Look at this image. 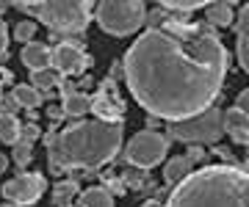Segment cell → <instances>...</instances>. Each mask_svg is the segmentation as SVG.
I'll return each instance as SVG.
<instances>
[{
    "instance_id": "cell-1",
    "label": "cell",
    "mask_w": 249,
    "mask_h": 207,
    "mask_svg": "<svg viewBox=\"0 0 249 207\" xmlns=\"http://www.w3.org/2000/svg\"><path fill=\"white\" fill-rule=\"evenodd\" d=\"M122 69L136 102L150 116L175 125L213 108L227 75V50L211 25L166 17L130 45Z\"/></svg>"
},
{
    "instance_id": "cell-2",
    "label": "cell",
    "mask_w": 249,
    "mask_h": 207,
    "mask_svg": "<svg viewBox=\"0 0 249 207\" xmlns=\"http://www.w3.org/2000/svg\"><path fill=\"white\" fill-rule=\"evenodd\" d=\"M122 122H78L61 133H47V166L53 174H67L70 169H100L114 160L122 146Z\"/></svg>"
},
{
    "instance_id": "cell-3",
    "label": "cell",
    "mask_w": 249,
    "mask_h": 207,
    "mask_svg": "<svg viewBox=\"0 0 249 207\" xmlns=\"http://www.w3.org/2000/svg\"><path fill=\"white\" fill-rule=\"evenodd\" d=\"M166 207H249V171L208 163L172 188Z\"/></svg>"
},
{
    "instance_id": "cell-4",
    "label": "cell",
    "mask_w": 249,
    "mask_h": 207,
    "mask_svg": "<svg viewBox=\"0 0 249 207\" xmlns=\"http://www.w3.org/2000/svg\"><path fill=\"white\" fill-rule=\"evenodd\" d=\"M147 19L142 0H103L97 3V25L111 36H130Z\"/></svg>"
},
{
    "instance_id": "cell-5",
    "label": "cell",
    "mask_w": 249,
    "mask_h": 207,
    "mask_svg": "<svg viewBox=\"0 0 249 207\" xmlns=\"http://www.w3.org/2000/svg\"><path fill=\"white\" fill-rule=\"evenodd\" d=\"M36 17L58 33H80L91 22V3L86 0H53L36 3Z\"/></svg>"
},
{
    "instance_id": "cell-6",
    "label": "cell",
    "mask_w": 249,
    "mask_h": 207,
    "mask_svg": "<svg viewBox=\"0 0 249 207\" xmlns=\"http://www.w3.org/2000/svg\"><path fill=\"white\" fill-rule=\"evenodd\" d=\"M169 133H172V138L188 141V144H216L224 135V113L213 105V108L202 111L199 116L175 122L169 127Z\"/></svg>"
},
{
    "instance_id": "cell-7",
    "label": "cell",
    "mask_w": 249,
    "mask_h": 207,
    "mask_svg": "<svg viewBox=\"0 0 249 207\" xmlns=\"http://www.w3.org/2000/svg\"><path fill=\"white\" fill-rule=\"evenodd\" d=\"M166 152H169V138L166 135L142 130L130 138V144L124 149V160L136 169H152L166 158Z\"/></svg>"
},
{
    "instance_id": "cell-8",
    "label": "cell",
    "mask_w": 249,
    "mask_h": 207,
    "mask_svg": "<svg viewBox=\"0 0 249 207\" xmlns=\"http://www.w3.org/2000/svg\"><path fill=\"white\" fill-rule=\"evenodd\" d=\"M47 191V180L42 174H17V177H11L6 185H3V196L6 202L14 207H25V205H36L42 193Z\"/></svg>"
},
{
    "instance_id": "cell-9",
    "label": "cell",
    "mask_w": 249,
    "mask_h": 207,
    "mask_svg": "<svg viewBox=\"0 0 249 207\" xmlns=\"http://www.w3.org/2000/svg\"><path fill=\"white\" fill-rule=\"evenodd\" d=\"M91 113L97 116V122H108V125L122 122V116H124V99L119 97V91H116V80L106 78V80L100 83L97 94L91 97Z\"/></svg>"
},
{
    "instance_id": "cell-10",
    "label": "cell",
    "mask_w": 249,
    "mask_h": 207,
    "mask_svg": "<svg viewBox=\"0 0 249 207\" xmlns=\"http://www.w3.org/2000/svg\"><path fill=\"white\" fill-rule=\"evenodd\" d=\"M50 66L61 78H75V75H83L91 66L89 53H83L78 45L72 42H58L53 47V55H50Z\"/></svg>"
},
{
    "instance_id": "cell-11",
    "label": "cell",
    "mask_w": 249,
    "mask_h": 207,
    "mask_svg": "<svg viewBox=\"0 0 249 207\" xmlns=\"http://www.w3.org/2000/svg\"><path fill=\"white\" fill-rule=\"evenodd\" d=\"M50 55H53V50L45 45V42H28L25 47H22V64H25L31 72H39V69H47L50 66Z\"/></svg>"
},
{
    "instance_id": "cell-12",
    "label": "cell",
    "mask_w": 249,
    "mask_h": 207,
    "mask_svg": "<svg viewBox=\"0 0 249 207\" xmlns=\"http://www.w3.org/2000/svg\"><path fill=\"white\" fill-rule=\"evenodd\" d=\"M235 33H238V61L244 66V72L249 75V3L247 6H241L238 17H235Z\"/></svg>"
},
{
    "instance_id": "cell-13",
    "label": "cell",
    "mask_w": 249,
    "mask_h": 207,
    "mask_svg": "<svg viewBox=\"0 0 249 207\" xmlns=\"http://www.w3.org/2000/svg\"><path fill=\"white\" fill-rule=\"evenodd\" d=\"M224 133H230L235 144H249V116L238 108H230L224 113Z\"/></svg>"
},
{
    "instance_id": "cell-14",
    "label": "cell",
    "mask_w": 249,
    "mask_h": 207,
    "mask_svg": "<svg viewBox=\"0 0 249 207\" xmlns=\"http://www.w3.org/2000/svg\"><path fill=\"white\" fill-rule=\"evenodd\" d=\"M191 171H194V163L188 160L186 155H178V158H172V160L166 163V166H163V182L175 188L178 182L186 180V177L191 174Z\"/></svg>"
},
{
    "instance_id": "cell-15",
    "label": "cell",
    "mask_w": 249,
    "mask_h": 207,
    "mask_svg": "<svg viewBox=\"0 0 249 207\" xmlns=\"http://www.w3.org/2000/svg\"><path fill=\"white\" fill-rule=\"evenodd\" d=\"M205 25L211 28L232 25V6L230 3H208L205 6Z\"/></svg>"
},
{
    "instance_id": "cell-16",
    "label": "cell",
    "mask_w": 249,
    "mask_h": 207,
    "mask_svg": "<svg viewBox=\"0 0 249 207\" xmlns=\"http://www.w3.org/2000/svg\"><path fill=\"white\" fill-rule=\"evenodd\" d=\"M61 108H64V116L78 119V116H83V113L91 111V97L83 94V91H72V94H67L61 99Z\"/></svg>"
},
{
    "instance_id": "cell-17",
    "label": "cell",
    "mask_w": 249,
    "mask_h": 207,
    "mask_svg": "<svg viewBox=\"0 0 249 207\" xmlns=\"http://www.w3.org/2000/svg\"><path fill=\"white\" fill-rule=\"evenodd\" d=\"M61 83H64V78L55 72L53 66H47V69H39V72H31V86H34L39 94H42V91L47 94V91L58 89Z\"/></svg>"
},
{
    "instance_id": "cell-18",
    "label": "cell",
    "mask_w": 249,
    "mask_h": 207,
    "mask_svg": "<svg viewBox=\"0 0 249 207\" xmlns=\"http://www.w3.org/2000/svg\"><path fill=\"white\" fill-rule=\"evenodd\" d=\"M11 97L17 99L19 108H25V111H36L39 105H42V94H39L31 83H19V86H14Z\"/></svg>"
},
{
    "instance_id": "cell-19",
    "label": "cell",
    "mask_w": 249,
    "mask_h": 207,
    "mask_svg": "<svg viewBox=\"0 0 249 207\" xmlns=\"http://www.w3.org/2000/svg\"><path fill=\"white\" fill-rule=\"evenodd\" d=\"M19 133H22L19 119L9 116V113H0V141H3V144H17Z\"/></svg>"
},
{
    "instance_id": "cell-20",
    "label": "cell",
    "mask_w": 249,
    "mask_h": 207,
    "mask_svg": "<svg viewBox=\"0 0 249 207\" xmlns=\"http://www.w3.org/2000/svg\"><path fill=\"white\" fill-rule=\"evenodd\" d=\"M75 193H80L78 180H64V182H58V185H53V205H55V207L72 205Z\"/></svg>"
},
{
    "instance_id": "cell-21",
    "label": "cell",
    "mask_w": 249,
    "mask_h": 207,
    "mask_svg": "<svg viewBox=\"0 0 249 207\" xmlns=\"http://www.w3.org/2000/svg\"><path fill=\"white\" fill-rule=\"evenodd\" d=\"M80 207H114V196H111L106 188H97V185H94V188L83 191Z\"/></svg>"
},
{
    "instance_id": "cell-22",
    "label": "cell",
    "mask_w": 249,
    "mask_h": 207,
    "mask_svg": "<svg viewBox=\"0 0 249 207\" xmlns=\"http://www.w3.org/2000/svg\"><path fill=\"white\" fill-rule=\"evenodd\" d=\"M208 3H202V0H163V3H158V9L163 11H178V14H188V11H196V9H205Z\"/></svg>"
},
{
    "instance_id": "cell-23",
    "label": "cell",
    "mask_w": 249,
    "mask_h": 207,
    "mask_svg": "<svg viewBox=\"0 0 249 207\" xmlns=\"http://www.w3.org/2000/svg\"><path fill=\"white\" fill-rule=\"evenodd\" d=\"M31 160H34L31 144H28V141H17V144H14V166H17V169H25Z\"/></svg>"
},
{
    "instance_id": "cell-24",
    "label": "cell",
    "mask_w": 249,
    "mask_h": 207,
    "mask_svg": "<svg viewBox=\"0 0 249 207\" xmlns=\"http://www.w3.org/2000/svg\"><path fill=\"white\" fill-rule=\"evenodd\" d=\"M34 36H36V22H34V19H22V22L14 25V39H17V42L28 45Z\"/></svg>"
},
{
    "instance_id": "cell-25",
    "label": "cell",
    "mask_w": 249,
    "mask_h": 207,
    "mask_svg": "<svg viewBox=\"0 0 249 207\" xmlns=\"http://www.w3.org/2000/svg\"><path fill=\"white\" fill-rule=\"evenodd\" d=\"M39 125L36 122H28V125H22V133H19V141H28V144H34L36 138H39Z\"/></svg>"
},
{
    "instance_id": "cell-26",
    "label": "cell",
    "mask_w": 249,
    "mask_h": 207,
    "mask_svg": "<svg viewBox=\"0 0 249 207\" xmlns=\"http://www.w3.org/2000/svg\"><path fill=\"white\" fill-rule=\"evenodd\" d=\"M17 111H19V105H17V99L11 97H3L0 99V113H9V116H17Z\"/></svg>"
},
{
    "instance_id": "cell-27",
    "label": "cell",
    "mask_w": 249,
    "mask_h": 207,
    "mask_svg": "<svg viewBox=\"0 0 249 207\" xmlns=\"http://www.w3.org/2000/svg\"><path fill=\"white\" fill-rule=\"evenodd\" d=\"M186 158L191 163H202V160H208V152H205L202 146H191V149L186 152Z\"/></svg>"
},
{
    "instance_id": "cell-28",
    "label": "cell",
    "mask_w": 249,
    "mask_h": 207,
    "mask_svg": "<svg viewBox=\"0 0 249 207\" xmlns=\"http://www.w3.org/2000/svg\"><path fill=\"white\" fill-rule=\"evenodd\" d=\"M235 108H238L241 113H247V116H249V89H244L238 94V99H235Z\"/></svg>"
},
{
    "instance_id": "cell-29",
    "label": "cell",
    "mask_w": 249,
    "mask_h": 207,
    "mask_svg": "<svg viewBox=\"0 0 249 207\" xmlns=\"http://www.w3.org/2000/svg\"><path fill=\"white\" fill-rule=\"evenodd\" d=\"M6 50H9V28L0 22V58L6 55Z\"/></svg>"
},
{
    "instance_id": "cell-30",
    "label": "cell",
    "mask_w": 249,
    "mask_h": 207,
    "mask_svg": "<svg viewBox=\"0 0 249 207\" xmlns=\"http://www.w3.org/2000/svg\"><path fill=\"white\" fill-rule=\"evenodd\" d=\"M47 116H50V122H53V125H58V119L64 116L61 102H58V105H50V108H47Z\"/></svg>"
},
{
    "instance_id": "cell-31",
    "label": "cell",
    "mask_w": 249,
    "mask_h": 207,
    "mask_svg": "<svg viewBox=\"0 0 249 207\" xmlns=\"http://www.w3.org/2000/svg\"><path fill=\"white\" fill-rule=\"evenodd\" d=\"M213 152L219 155L222 160H227V166H235V158H232V152H230V149H227V146H216Z\"/></svg>"
},
{
    "instance_id": "cell-32",
    "label": "cell",
    "mask_w": 249,
    "mask_h": 207,
    "mask_svg": "<svg viewBox=\"0 0 249 207\" xmlns=\"http://www.w3.org/2000/svg\"><path fill=\"white\" fill-rule=\"evenodd\" d=\"M124 182H127L130 188H142V177H139L136 171H127V174H124Z\"/></svg>"
},
{
    "instance_id": "cell-33",
    "label": "cell",
    "mask_w": 249,
    "mask_h": 207,
    "mask_svg": "<svg viewBox=\"0 0 249 207\" xmlns=\"http://www.w3.org/2000/svg\"><path fill=\"white\" fill-rule=\"evenodd\" d=\"M114 78H124V69H122V61H116L114 66H111V80Z\"/></svg>"
},
{
    "instance_id": "cell-34",
    "label": "cell",
    "mask_w": 249,
    "mask_h": 207,
    "mask_svg": "<svg viewBox=\"0 0 249 207\" xmlns=\"http://www.w3.org/2000/svg\"><path fill=\"white\" fill-rule=\"evenodd\" d=\"M0 80L11 83V80H14V72H11V69H0Z\"/></svg>"
},
{
    "instance_id": "cell-35",
    "label": "cell",
    "mask_w": 249,
    "mask_h": 207,
    "mask_svg": "<svg viewBox=\"0 0 249 207\" xmlns=\"http://www.w3.org/2000/svg\"><path fill=\"white\" fill-rule=\"evenodd\" d=\"M6 166H9V158H6V155H0V174L6 171Z\"/></svg>"
},
{
    "instance_id": "cell-36",
    "label": "cell",
    "mask_w": 249,
    "mask_h": 207,
    "mask_svg": "<svg viewBox=\"0 0 249 207\" xmlns=\"http://www.w3.org/2000/svg\"><path fill=\"white\" fill-rule=\"evenodd\" d=\"M144 207H160V205H158V202H147Z\"/></svg>"
},
{
    "instance_id": "cell-37",
    "label": "cell",
    "mask_w": 249,
    "mask_h": 207,
    "mask_svg": "<svg viewBox=\"0 0 249 207\" xmlns=\"http://www.w3.org/2000/svg\"><path fill=\"white\" fill-rule=\"evenodd\" d=\"M3 207H14V205H3Z\"/></svg>"
},
{
    "instance_id": "cell-38",
    "label": "cell",
    "mask_w": 249,
    "mask_h": 207,
    "mask_svg": "<svg viewBox=\"0 0 249 207\" xmlns=\"http://www.w3.org/2000/svg\"><path fill=\"white\" fill-rule=\"evenodd\" d=\"M0 99H3V91H0Z\"/></svg>"
},
{
    "instance_id": "cell-39",
    "label": "cell",
    "mask_w": 249,
    "mask_h": 207,
    "mask_svg": "<svg viewBox=\"0 0 249 207\" xmlns=\"http://www.w3.org/2000/svg\"><path fill=\"white\" fill-rule=\"evenodd\" d=\"M67 207H75V205H67Z\"/></svg>"
},
{
    "instance_id": "cell-40",
    "label": "cell",
    "mask_w": 249,
    "mask_h": 207,
    "mask_svg": "<svg viewBox=\"0 0 249 207\" xmlns=\"http://www.w3.org/2000/svg\"><path fill=\"white\" fill-rule=\"evenodd\" d=\"M247 146H249V144H247Z\"/></svg>"
}]
</instances>
